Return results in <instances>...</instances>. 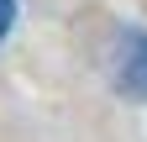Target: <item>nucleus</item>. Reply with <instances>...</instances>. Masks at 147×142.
Instances as JSON below:
<instances>
[{
	"mask_svg": "<svg viewBox=\"0 0 147 142\" xmlns=\"http://www.w3.org/2000/svg\"><path fill=\"white\" fill-rule=\"evenodd\" d=\"M110 79L126 100H147V32H121L110 53Z\"/></svg>",
	"mask_w": 147,
	"mask_h": 142,
	"instance_id": "obj_1",
	"label": "nucleus"
},
{
	"mask_svg": "<svg viewBox=\"0 0 147 142\" xmlns=\"http://www.w3.org/2000/svg\"><path fill=\"white\" fill-rule=\"evenodd\" d=\"M11 26H16V0H0V42L11 37Z\"/></svg>",
	"mask_w": 147,
	"mask_h": 142,
	"instance_id": "obj_2",
	"label": "nucleus"
}]
</instances>
